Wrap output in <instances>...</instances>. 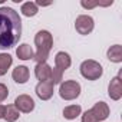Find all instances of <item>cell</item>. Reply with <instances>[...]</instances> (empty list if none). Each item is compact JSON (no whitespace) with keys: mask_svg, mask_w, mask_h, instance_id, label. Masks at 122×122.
Here are the masks:
<instances>
[{"mask_svg":"<svg viewBox=\"0 0 122 122\" xmlns=\"http://www.w3.org/2000/svg\"><path fill=\"white\" fill-rule=\"evenodd\" d=\"M22 37V19L12 7H0V50H6L19 43Z\"/></svg>","mask_w":122,"mask_h":122,"instance_id":"6da1fadb","label":"cell"},{"mask_svg":"<svg viewBox=\"0 0 122 122\" xmlns=\"http://www.w3.org/2000/svg\"><path fill=\"white\" fill-rule=\"evenodd\" d=\"M35 45H36V53H35V62L37 63H46L49 57V53L53 47V37L50 32L40 30L35 36Z\"/></svg>","mask_w":122,"mask_h":122,"instance_id":"7a4b0ae2","label":"cell"},{"mask_svg":"<svg viewBox=\"0 0 122 122\" xmlns=\"http://www.w3.org/2000/svg\"><path fill=\"white\" fill-rule=\"evenodd\" d=\"M79 69H81V75L88 81H98L103 73L102 65L99 62H96V60H92V59L83 60Z\"/></svg>","mask_w":122,"mask_h":122,"instance_id":"3957f363","label":"cell"},{"mask_svg":"<svg viewBox=\"0 0 122 122\" xmlns=\"http://www.w3.org/2000/svg\"><path fill=\"white\" fill-rule=\"evenodd\" d=\"M59 95L65 101H73L81 95V85L76 81H65L59 86Z\"/></svg>","mask_w":122,"mask_h":122,"instance_id":"277c9868","label":"cell"},{"mask_svg":"<svg viewBox=\"0 0 122 122\" xmlns=\"http://www.w3.org/2000/svg\"><path fill=\"white\" fill-rule=\"evenodd\" d=\"M95 27V22L91 16L88 15H81L76 17V22H75V29L79 35H89Z\"/></svg>","mask_w":122,"mask_h":122,"instance_id":"5b68a950","label":"cell"},{"mask_svg":"<svg viewBox=\"0 0 122 122\" xmlns=\"http://www.w3.org/2000/svg\"><path fill=\"white\" fill-rule=\"evenodd\" d=\"M15 106L17 108L19 112L30 113V112L35 109V101H33V98L29 96V95H19V96L15 99Z\"/></svg>","mask_w":122,"mask_h":122,"instance_id":"8992f818","label":"cell"},{"mask_svg":"<svg viewBox=\"0 0 122 122\" xmlns=\"http://www.w3.org/2000/svg\"><path fill=\"white\" fill-rule=\"evenodd\" d=\"M108 96L112 101H119L122 98V81H121V73L111 79L109 86H108Z\"/></svg>","mask_w":122,"mask_h":122,"instance_id":"52a82bcc","label":"cell"},{"mask_svg":"<svg viewBox=\"0 0 122 122\" xmlns=\"http://www.w3.org/2000/svg\"><path fill=\"white\" fill-rule=\"evenodd\" d=\"M53 88H55V85L52 82H49V81L39 82L36 85V95H37V98L42 99V101H49L53 96Z\"/></svg>","mask_w":122,"mask_h":122,"instance_id":"ba28073f","label":"cell"},{"mask_svg":"<svg viewBox=\"0 0 122 122\" xmlns=\"http://www.w3.org/2000/svg\"><path fill=\"white\" fill-rule=\"evenodd\" d=\"M91 111H92V113H93V116L96 118L98 122H102V121L108 119L109 112H111L108 103H105V102H102V101H101V102H96Z\"/></svg>","mask_w":122,"mask_h":122,"instance_id":"9c48e42d","label":"cell"},{"mask_svg":"<svg viewBox=\"0 0 122 122\" xmlns=\"http://www.w3.org/2000/svg\"><path fill=\"white\" fill-rule=\"evenodd\" d=\"M55 65H56L57 69L63 71V72L66 69H69L71 65H72V59H71L69 53H66V52H57L56 56H55Z\"/></svg>","mask_w":122,"mask_h":122,"instance_id":"30bf717a","label":"cell"},{"mask_svg":"<svg viewBox=\"0 0 122 122\" xmlns=\"http://www.w3.org/2000/svg\"><path fill=\"white\" fill-rule=\"evenodd\" d=\"M29 76H30L29 68H27V66H23V65L15 68L13 72H12V78H13V81H15L16 83H20V85L26 83V82L29 81Z\"/></svg>","mask_w":122,"mask_h":122,"instance_id":"8fae6325","label":"cell"},{"mask_svg":"<svg viewBox=\"0 0 122 122\" xmlns=\"http://www.w3.org/2000/svg\"><path fill=\"white\" fill-rule=\"evenodd\" d=\"M50 75H52V68L47 63H37L35 68V76L39 79V82H50Z\"/></svg>","mask_w":122,"mask_h":122,"instance_id":"7c38bea8","label":"cell"},{"mask_svg":"<svg viewBox=\"0 0 122 122\" xmlns=\"http://www.w3.org/2000/svg\"><path fill=\"white\" fill-rule=\"evenodd\" d=\"M16 55L20 60H30L35 57V52L33 49L27 45V43H22L19 45V47L16 49Z\"/></svg>","mask_w":122,"mask_h":122,"instance_id":"4fadbf2b","label":"cell"},{"mask_svg":"<svg viewBox=\"0 0 122 122\" xmlns=\"http://www.w3.org/2000/svg\"><path fill=\"white\" fill-rule=\"evenodd\" d=\"M106 56L111 62L113 63H121L122 62V46L121 45H113L108 49Z\"/></svg>","mask_w":122,"mask_h":122,"instance_id":"5bb4252c","label":"cell"},{"mask_svg":"<svg viewBox=\"0 0 122 122\" xmlns=\"http://www.w3.org/2000/svg\"><path fill=\"white\" fill-rule=\"evenodd\" d=\"M13 63V57L9 53H0V76H5Z\"/></svg>","mask_w":122,"mask_h":122,"instance_id":"9a60e30c","label":"cell"},{"mask_svg":"<svg viewBox=\"0 0 122 122\" xmlns=\"http://www.w3.org/2000/svg\"><path fill=\"white\" fill-rule=\"evenodd\" d=\"M81 113H82L81 105H69L63 109V116H65V119H69V121L76 119Z\"/></svg>","mask_w":122,"mask_h":122,"instance_id":"2e32d148","label":"cell"},{"mask_svg":"<svg viewBox=\"0 0 122 122\" xmlns=\"http://www.w3.org/2000/svg\"><path fill=\"white\" fill-rule=\"evenodd\" d=\"M20 12H22V15L26 16V17H33V16L37 15L39 10H37V6H36L35 2H26V3L22 5Z\"/></svg>","mask_w":122,"mask_h":122,"instance_id":"e0dca14e","label":"cell"},{"mask_svg":"<svg viewBox=\"0 0 122 122\" xmlns=\"http://www.w3.org/2000/svg\"><path fill=\"white\" fill-rule=\"evenodd\" d=\"M19 116H20V112L17 111V108H16L15 105H7V106H6L5 118H3V119H6L7 122H15V121L19 119Z\"/></svg>","mask_w":122,"mask_h":122,"instance_id":"ac0fdd59","label":"cell"},{"mask_svg":"<svg viewBox=\"0 0 122 122\" xmlns=\"http://www.w3.org/2000/svg\"><path fill=\"white\" fill-rule=\"evenodd\" d=\"M62 79H63V71L57 69L56 66L52 69V75H50V82L53 85H57V83H62Z\"/></svg>","mask_w":122,"mask_h":122,"instance_id":"d6986e66","label":"cell"},{"mask_svg":"<svg viewBox=\"0 0 122 122\" xmlns=\"http://www.w3.org/2000/svg\"><path fill=\"white\" fill-rule=\"evenodd\" d=\"M113 2H106V3H99V2H81V6L85 7V9H92V7H96V6H111Z\"/></svg>","mask_w":122,"mask_h":122,"instance_id":"ffe728a7","label":"cell"},{"mask_svg":"<svg viewBox=\"0 0 122 122\" xmlns=\"http://www.w3.org/2000/svg\"><path fill=\"white\" fill-rule=\"evenodd\" d=\"M81 119H82V122H98V121H96V118L93 116V113H92V111H91V109H88L86 112H83Z\"/></svg>","mask_w":122,"mask_h":122,"instance_id":"44dd1931","label":"cell"},{"mask_svg":"<svg viewBox=\"0 0 122 122\" xmlns=\"http://www.w3.org/2000/svg\"><path fill=\"white\" fill-rule=\"evenodd\" d=\"M9 96V89L5 83H0V102H3Z\"/></svg>","mask_w":122,"mask_h":122,"instance_id":"7402d4cb","label":"cell"},{"mask_svg":"<svg viewBox=\"0 0 122 122\" xmlns=\"http://www.w3.org/2000/svg\"><path fill=\"white\" fill-rule=\"evenodd\" d=\"M5 111H6V106L5 105H0V119L5 118Z\"/></svg>","mask_w":122,"mask_h":122,"instance_id":"603a6c76","label":"cell"}]
</instances>
